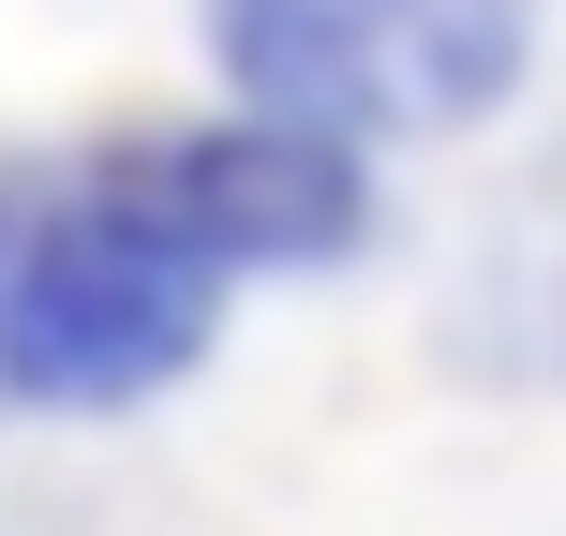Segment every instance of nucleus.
I'll return each mask as SVG.
<instances>
[{"label": "nucleus", "instance_id": "2", "mask_svg": "<svg viewBox=\"0 0 566 536\" xmlns=\"http://www.w3.org/2000/svg\"><path fill=\"white\" fill-rule=\"evenodd\" d=\"M239 105L298 135H462L522 90L537 0H209Z\"/></svg>", "mask_w": 566, "mask_h": 536}, {"label": "nucleus", "instance_id": "1", "mask_svg": "<svg viewBox=\"0 0 566 536\" xmlns=\"http://www.w3.org/2000/svg\"><path fill=\"white\" fill-rule=\"evenodd\" d=\"M224 283L239 269L149 195V165L105 149L60 209L0 224V402L105 418V402L179 388L224 328Z\"/></svg>", "mask_w": 566, "mask_h": 536}]
</instances>
